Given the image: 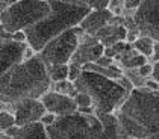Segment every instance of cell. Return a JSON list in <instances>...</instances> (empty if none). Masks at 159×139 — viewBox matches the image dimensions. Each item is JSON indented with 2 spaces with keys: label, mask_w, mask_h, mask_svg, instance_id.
I'll use <instances>...</instances> for the list:
<instances>
[{
  "label": "cell",
  "mask_w": 159,
  "mask_h": 139,
  "mask_svg": "<svg viewBox=\"0 0 159 139\" xmlns=\"http://www.w3.org/2000/svg\"><path fill=\"white\" fill-rule=\"evenodd\" d=\"M52 82L44 62L35 56L17 63L8 73L0 76V103L12 107L25 100H39L50 91Z\"/></svg>",
  "instance_id": "obj_1"
},
{
  "label": "cell",
  "mask_w": 159,
  "mask_h": 139,
  "mask_svg": "<svg viewBox=\"0 0 159 139\" xmlns=\"http://www.w3.org/2000/svg\"><path fill=\"white\" fill-rule=\"evenodd\" d=\"M114 115L129 138L147 139L159 133V89L134 88Z\"/></svg>",
  "instance_id": "obj_2"
},
{
  "label": "cell",
  "mask_w": 159,
  "mask_h": 139,
  "mask_svg": "<svg viewBox=\"0 0 159 139\" xmlns=\"http://www.w3.org/2000/svg\"><path fill=\"white\" fill-rule=\"evenodd\" d=\"M50 14L35 26L25 30L27 46L39 53L52 39L71 30L82 23L89 14L88 2H49Z\"/></svg>",
  "instance_id": "obj_3"
},
{
  "label": "cell",
  "mask_w": 159,
  "mask_h": 139,
  "mask_svg": "<svg viewBox=\"0 0 159 139\" xmlns=\"http://www.w3.org/2000/svg\"><path fill=\"white\" fill-rule=\"evenodd\" d=\"M74 86L77 92L89 95L96 109V115L115 114L129 95V92L118 83V80L86 70H84L80 77L74 82Z\"/></svg>",
  "instance_id": "obj_4"
},
{
  "label": "cell",
  "mask_w": 159,
  "mask_h": 139,
  "mask_svg": "<svg viewBox=\"0 0 159 139\" xmlns=\"http://www.w3.org/2000/svg\"><path fill=\"white\" fill-rule=\"evenodd\" d=\"M102 123L97 115L86 116L77 111L58 116L52 126L46 127L50 139H96L102 133Z\"/></svg>",
  "instance_id": "obj_5"
},
{
  "label": "cell",
  "mask_w": 159,
  "mask_h": 139,
  "mask_svg": "<svg viewBox=\"0 0 159 139\" xmlns=\"http://www.w3.org/2000/svg\"><path fill=\"white\" fill-rule=\"evenodd\" d=\"M50 14V3L43 0L35 2H12L11 6L0 15V23L6 33L25 32L35 26Z\"/></svg>",
  "instance_id": "obj_6"
},
{
  "label": "cell",
  "mask_w": 159,
  "mask_h": 139,
  "mask_svg": "<svg viewBox=\"0 0 159 139\" xmlns=\"http://www.w3.org/2000/svg\"><path fill=\"white\" fill-rule=\"evenodd\" d=\"M84 30L77 26L71 30L64 32L62 35L52 39L49 44L38 53L39 59L44 62V65L50 67H56V65H68L71 62L74 51L77 49L80 39L84 37Z\"/></svg>",
  "instance_id": "obj_7"
},
{
  "label": "cell",
  "mask_w": 159,
  "mask_h": 139,
  "mask_svg": "<svg viewBox=\"0 0 159 139\" xmlns=\"http://www.w3.org/2000/svg\"><path fill=\"white\" fill-rule=\"evenodd\" d=\"M132 18L141 35L159 42V0L141 2Z\"/></svg>",
  "instance_id": "obj_8"
},
{
  "label": "cell",
  "mask_w": 159,
  "mask_h": 139,
  "mask_svg": "<svg viewBox=\"0 0 159 139\" xmlns=\"http://www.w3.org/2000/svg\"><path fill=\"white\" fill-rule=\"evenodd\" d=\"M27 44L12 41L11 33H0V76L8 73L12 67L25 61V51Z\"/></svg>",
  "instance_id": "obj_9"
},
{
  "label": "cell",
  "mask_w": 159,
  "mask_h": 139,
  "mask_svg": "<svg viewBox=\"0 0 159 139\" xmlns=\"http://www.w3.org/2000/svg\"><path fill=\"white\" fill-rule=\"evenodd\" d=\"M11 111L14 114L17 127H25L32 124V123H39L41 118L47 114V111H46L44 104L41 103V100H34V98L14 104Z\"/></svg>",
  "instance_id": "obj_10"
},
{
  "label": "cell",
  "mask_w": 159,
  "mask_h": 139,
  "mask_svg": "<svg viewBox=\"0 0 159 139\" xmlns=\"http://www.w3.org/2000/svg\"><path fill=\"white\" fill-rule=\"evenodd\" d=\"M103 51H105V47L98 42V39L96 37L84 35L76 51H74L70 63H76V65L84 68L88 63L97 62L98 59L103 56Z\"/></svg>",
  "instance_id": "obj_11"
},
{
  "label": "cell",
  "mask_w": 159,
  "mask_h": 139,
  "mask_svg": "<svg viewBox=\"0 0 159 139\" xmlns=\"http://www.w3.org/2000/svg\"><path fill=\"white\" fill-rule=\"evenodd\" d=\"M39 100L44 104V107H46V111L49 114H53V115H56V116L70 115L77 111V106L74 103V98L67 97V95H61V94L53 92V91L46 92Z\"/></svg>",
  "instance_id": "obj_12"
},
{
  "label": "cell",
  "mask_w": 159,
  "mask_h": 139,
  "mask_svg": "<svg viewBox=\"0 0 159 139\" xmlns=\"http://www.w3.org/2000/svg\"><path fill=\"white\" fill-rule=\"evenodd\" d=\"M112 17L114 15H112V12L109 9H105V11H89V14L82 20V23L79 24V27L84 30L85 35L96 37V33L98 30H102L105 26L109 24Z\"/></svg>",
  "instance_id": "obj_13"
},
{
  "label": "cell",
  "mask_w": 159,
  "mask_h": 139,
  "mask_svg": "<svg viewBox=\"0 0 159 139\" xmlns=\"http://www.w3.org/2000/svg\"><path fill=\"white\" fill-rule=\"evenodd\" d=\"M97 118L102 123V133L98 135L96 139H127V133L124 132V128L121 127L118 118L114 114H108V115H102L98 114Z\"/></svg>",
  "instance_id": "obj_14"
},
{
  "label": "cell",
  "mask_w": 159,
  "mask_h": 139,
  "mask_svg": "<svg viewBox=\"0 0 159 139\" xmlns=\"http://www.w3.org/2000/svg\"><path fill=\"white\" fill-rule=\"evenodd\" d=\"M96 38H97L98 42L106 49V47H112V46H115V44H118V42H126L127 30H126L124 26L108 24L96 33Z\"/></svg>",
  "instance_id": "obj_15"
},
{
  "label": "cell",
  "mask_w": 159,
  "mask_h": 139,
  "mask_svg": "<svg viewBox=\"0 0 159 139\" xmlns=\"http://www.w3.org/2000/svg\"><path fill=\"white\" fill-rule=\"evenodd\" d=\"M114 61H115V63L121 68L123 71H126V70H138L139 67H143V65H146L148 62V59H146L144 56H141L134 47H130L126 51H123L121 54L115 56Z\"/></svg>",
  "instance_id": "obj_16"
},
{
  "label": "cell",
  "mask_w": 159,
  "mask_h": 139,
  "mask_svg": "<svg viewBox=\"0 0 159 139\" xmlns=\"http://www.w3.org/2000/svg\"><path fill=\"white\" fill-rule=\"evenodd\" d=\"M14 139H50L46 127L43 126L41 123H32L29 126L20 127L17 136Z\"/></svg>",
  "instance_id": "obj_17"
},
{
  "label": "cell",
  "mask_w": 159,
  "mask_h": 139,
  "mask_svg": "<svg viewBox=\"0 0 159 139\" xmlns=\"http://www.w3.org/2000/svg\"><path fill=\"white\" fill-rule=\"evenodd\" d=\"M84 70L93 71V73H96V74L109 77V79H114V80H118V79H121V77L124 76V74H123V70L117 63H114L112 67H100L97 63H88V65L84 67Z\"/></svg>",
  "instance_id": "obj_18"
},
{
  "label": "cell",
  "mask_w": 159,
  "mask_h": 139,
  "mask_svg": "<svg viewBox=\"0 0 159 139\" xmlns=\"http://www.w3.org/2000/svg\"><path fill=\"white\" fill-rule=\"evenodd\" d=\"M153 46H155V41L152 38H148V37H144V35H139V38L132 44V47L141 56H144L146 59L152 58V54H153Z\"/></svg>",
  "instance_id": "obj_19"
},
{
  "label": "cell",
  "mask_w": 159,
  "mask_h": 139,
  "mask_svg": "<svg viewBox=\"0 0 159 139\" xmlns=\"http://www.w3.org/2000/svg\"><path fill=\"white\" fill-rule=\"evenodd\" d=\"M50 91H53V92H58V94H61V95L71 97V98H74V97L77 95L76 86H74L73 82H70V80H64V82L53 83V86H50Z\"/></svg>",
  "instance_id": "obj_20"
},
{
  "label": "cell",
  "mask_w": 159,
  "mask_h": 139,
  "mask_svg": "<svg viewBox=\"0 0 159 139\" xmlns=\"http://www.w3.org/2000/svg\"><path fill=\"white\" fill-rule=\"evenodd\" d=\"M49 77L52 83H58L68 80V65H56V67H50L47 68Z\"/></svg>",
  "instance_id": "obj_21"
},
{
  "label": "cell",
  "mask_w": 159,
  "mask_h": 139,
  "mask_svg": "<svg viewBox=\"0 0 159 139\" xmlns=\"http://www.w3.org/2000/svg\"><path fill=\"white\" fill-rule=\"evenodd\" d=\"M123 74H124V77H127V80L134 85V88H144L146 86L147 79L139 76L138 70H126V71H123Z\"/></svg>",
  "instance_id": "obj_22"
},
{
  "label": "cell",
  "mask_w": 159,
  "mask_h": 139,
  "mask_svg": "<svg viewBox=\"0 0 159 139\" xmlns=\"http://www.w3.org/2000/svg\"><path fill=\"white\" fill-rule=\"evenodd\" d=\"M15 126V118L12 112L8 111H0V132H6L8 128Z\"/></svg>",
  "instance_id": "obj_23"
},
{
  "label": "cell",
  "mask_w": 159,
  "mask_h": 139,
  "mask_svg": "<svg viewBox=\"0 0 159 139\" xmlns=\"http://www.w3.org/2000/svg\"><path fill=\"white\" fill-rule=\"evenodd\" d=\"M74 103H76L77 109L79 107H91L93 106V100L89 98V95H86L84 92H77V95L74 97Z\"/></svg>",
  "instance_id": "obj_24"
},
{
  "label": "cell",
  "mask_w": 159,
  "mask_h": 139,
  "mask_svg": "<svg viewBox=\"0 0 159 139\" xmlns=\"http://www.w3.org/2000/svg\"><path fill=\"white\" fill-rule=\"evenodd\" d=\"M82 71H84L82 67H79V65H76V63H68V80L74 83V82L80 77Z\"/></svg>",
  "instance_id": "obj_25"
},
{
  "label": "cell",
  "mask_w": 159,
  "mask_h": 139,
  "mask_svg": "<svg viewBox=\"0 0 159 139\" xmlns=\"http://www.w3.org/2000/svg\"><path fill=\"white\" fill-rule=\"evenodd\" d=\"M91 11H105L108 9L109 0H96V2H88Z\"/></svg>",
  "instance_id": "obj_26"
},
{
  "label": "cell",
  "mask_w": 159,
  "mask_h": 139,
  "mask_svg": "<svg viewBox=\"0 0 159 139\" xmlns=\"http://www.w3.org/2000/svg\"><path fill=\"white\" fill-rule=\"evenodd\" d=\"M138 73H139V76L144 77V79H150L152 73H153V65L150 62H147L146 65H143V67L138 68Z\"/></svg>",
  "instance_id": "obj_27"
},
{
  "label": "cell",
  "mask_w": 159,
  "mask_h": 139,
  "mask_svg": "<svg viewBox=\"0 0 159 139\" xmlns=\"http://www.w3.org/2000/svg\"><path fill=\"white\" fill-rule=\"evenodd\" d=\"M56 118H58L56 115L49 114V112H47V114H46L44 116H43V118H41V121H39V123H41V124H43L44 127H49V126H52V124H53V123L56 121Z\"/></svg>",
  "instance_id": "obj_28"
},
{
  "label": "cell",
  "mask_w": 159,
  "mask_h": 139,
  "mask_svg": "<svg viewBox=\"0 0 159 139\" xmlns=\"http://www.w3.org/2000/svg\"><path fill=\"white\" fill-rule=\"evenodd\" d=\"M12 41H15V42H20V44H27L26 33H25V32H15V33H12Z\"/></svg>",
  "instance_id": "obj_29"
},
{
  "label": "cell",
  "mask_w": 159,
  "mask_h": 139,
  "mask_svg": "<svg viewBox=\"0 0 159 139\" xmlns=\"http://www.w3.org/2000/svg\"><path fill=\"white\" fill-rule=\"evenodd\" d=\"M94 63H97V65H100V67H112V65L115 63V61L111 59V58H106V56H102L97 62H94Z\"/></svg>",
  "instance_id": "obj_30"
},
{
  "label": "cell",
  "mask_w": 159,
  "mask_h": 139,
  "mask_svg": "<svg viewBox=\"0 0 159 139\" xmlns=\"http://www.w3.org/2000/svg\"><path fill=\"white\" fill-rule=\"evenodd\" d=\"M77 112L82 115H86V116H93V115H96V109H94L93 106H91V107H79Z\"/></svg>",
  "instance_id": "obj_31"
},
{
  "label": "cell",
  "mask_w": 159,
  "mask_h": 139,
  "mask_svg": "<svg viewBox=\"0 0 159 139\" xmlns=\"http://www.w3.org/2000/svg\"><path fill=\"white\" fill-rule=\"evenodd\" d=\"M152 65H153V73H152V77H150V79H153L159 85V63H152Z\"/></svg>",
  "instance_id": "obj_32"
},
{
  "label": "cell",
  "mask_w": 159,
  "mask_h": 139,
  "mask_svg": "<svg viewBox=\"0 0 159 139\" xmlns=\"http://www.w3.org/2000/svg\"><path fill=\"white\" fill-rule=\"evenodd\" d=\"M11 3H12V2H5V0H0V15L5 12L9 6H11Z\"/></svg>",
  "instance_id": "obj_33"
},
{
  "label": "cell",
  "mask_w": 159,
  "mask_h": 139,
  "mask_svg": "<svg viewBox=\"0 0 159 139\" xmlns=\"http://www.w3.org/2000/svg\"><path fill=\"white\" fill-rule=\"evenodd\" d=\"M150 61L153 63H159V51H155L153 54H152V58H150Z\"/></svg>",
  "instance_id": "obj_34"
},
{
  "label": "cell",
  "mask_w": 159,
  "mask_h": 139,
  "mask_svg": "<svg viewBox=\"0 0 159 139\" xmlns=\"http://www.w3.org/2000/svg\"><path fill=\"white\" fill-rule=\"evenodd\" d=\"M155 51H159V42H155V46H153V53Z\"/></svg>",
  "instance_id": "obj_35"
},
{
  "label": "cell",
  "mask_w": 159,
  "mask_h": 139,
  "mask_svg": "<svg viewBox=\"0 0 159 139\" xmlns=\"http://www.w3.org/2000/svg\"><path fill=\"white\" fill-rule=\"evenodd\" d=\"M147 139H159V133H156V135H152L150 138H147Z\"/></svg>",
  "instance_id": "obj_36"
},
{
  "label": "cell",
  "mask_w": 159,
  "mask_h": 139,
  "mask_svg": "<svg viewBox=\"0 0 159 139\" xmlns=\"http://www.w3.org/2000/svg\"><path fill=\"white\" fill-rule=\"evenodd\" d=\"M5 32V29H3V26H2V23H0V33H3Z\"/></svg>",
  "instance_id": "obj_37"
},
{
  "label": "cell",
  "mask_w": 159,
  "mask_h": 139,
  "mask_svg": "<svg viewBox=\"0 0 159 139\" xmlns=\"http://www.w3.org/2000/svg\"><path fill=\"white\" fill-rule=\"evenodd\" d=\"M0 139H8V138H6L5 135H0Z\"/></svg>",
  "instance_id": "obj_38"
},
{
  "label": "cell",
  "mask_w": 159,
  "mask_h": 139,
  "mask_svg": "<svg viewBox=\"0 0 159 139\" xmlns=\"http://www.w3.org/2000/svg\"><path fill=\"white\" fill-rule=\"evenodd\" d=\"M127 139H136V138H127Z\"/></svg>",
  "instance_id": "obj_39"
}]
</instances>
